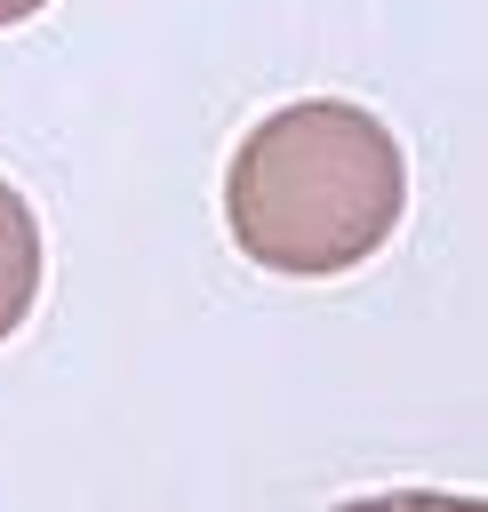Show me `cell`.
<instances>
[{
  "label": "cell",
  "mask_w": 488,
  "mask_h": 512,
  "mask_svg": "<svg viewBox=\"0 0 488 512\" xmlns=\"http://www.w3.org/2000/svg\"><path fill=\"white\" fill-rule=\"evenodd\" d=\"M408 208V160L368 104L304 96L264 112L224 168V232L248 264L336 280L368 264Z\"/></svg>",
  "instance_id": "6da1fadb"
},
{
  "label": "cell",
  "mask_w": 488,
  "mask_h": 512,
  "mask_svg": "<svg viewBox=\"0 0 488 512\" xmlns=\"http://www.w3.org/2000/svg\"><path fill=\"white\" fill-rule=\"evenodd\" d=\"M40 264H48V248H40V216H32V200L0 176V344L24 328V312L40 304Z\"/></svg>",
  "instance_id": "7a4b0ae2"
},
{
  "label": "cell",
  "mask_w": 488,
  "mask_h": 512,
  "mask_svg": "<svg viewBox=\"0 0 488 512\" xmlns=\"http://www.w3.org/2000/svg\"><path fill=\"white\" fill-rule=\"evenodd\" d=\"M344 512H488V496H448V488H392V496H360Z\"/></svg>",
  "instance_id": "3957f363"
},
{
  "label": "cell",
  "mask_w": 488,
  "mask_h": 512,
  "mask_svg": "<svg viewBox=\"0 0 488 512\" xmlns=\"http://www.w3.org/2000/svg\"><path fill=\"white\" fill-rule=\"evenodd\" d=\"M48 0H0V24H24V16H40Z\"/></svg>",
  "instance_id": "277c9868"
}]
</instances>
